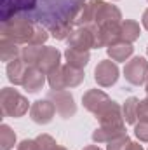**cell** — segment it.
I'll use <instances>...</instances> for the list:
<instances>
[{
	"instance_id": "obj_4",
	"label": "cell",
	"mask_w": 148,
	"mask_h": 150,
	"mask_svg": "<svg viewBox=\"0 0 148 150\" xmlns=\"http://www.w3.org/2000/svg\"><path fill=\"white\" fill-rule=\"evenodd\" d=\"M94 37H96L94 49L110 47L113 44L120 42V21H110V23L94 26Z\"/></svg>"
},
{
	"instance_id": "obj_11",
	"label": "cell",
	"mask_w": 148,
	"mask_h": 150,
	"mask_svg": "<svg viewBox=\"0 0 148 150\" xmlns=\"http://www.w3.org/2000/svg\"><path fill=\"white\" fill-rule=\"evenodd\" d=\"M58 67H61V52L56 47L45 45L40 51V56L37 59V68L42 70L45 75H49L51 72H54Z\"/></svg>"
},
{
	"instance_id": "obj_28",
	"label": "cell",
	"mask_w": 148,
	"mask_h": 150,
	"mask_svg": "<svg viewBox=\"0 0 148 150\" xmlns=\"http://www.w3.org/2000/svg\"><path fill=\"white\" fill-rule=\"evenodd\" d=\"M138 119L140 122H148V100H141L138 107Z\"/></svg>"
},
{
	"instance_id": "obj_14",
	"label": "cell",
	"mask_w": 148,
	"mask_h": 150,
	"mask_svg": "<svg viewBox=\"0 0 148 150\" xmlns=\"http://www.w3.org/2000/svg\"><path fill=\"white\" fill-rule=\"evenodd\" d=\"M45 84V74L42 70H38L37 67H28L25 80H23V87L28 93H38Z\"/></svg>"
},
{
	"instance_id": "obj_7",
	"label": "cell",
	"mask_w": 148,
	"mask_h": 150,
	"mask_svg": "<svg viewBox=\"0 0 148 150\" xmlns=\"http://www.w3.org/2000/svg\"><path fill=\"white\" fill-rule=\"evenodd\" d=\"M66 42H68V47L80 49V51L94 49V44H96L94 26H77V28H73L70 37L66 38Z\"/></svg>"
},
{
	"instance_id": "obj_10",
	"label": "cell",
	"mask_w": 148,
	"mask_h": 150,
	"mask_svg": "<svg viewBox=\"0 0 148 150\" xmlns=\"http://www.w3.org/2000/svg\"><path fill=\"white\" fill-rule=\"evenodd\" d=\"M54 113H56V107H54V103L49 98L37 100L30 107V117L37 124H49L54 119Z\"/></svg>"
},
{
	"instance_id": "obj_17",
	"label": "cell",
	"mask_w": 148,
	"mask_h": 150,
	"mask_svg": "<svg viewBox=\"0 0 148 150\" xmlns=\"http://www.w3.org/2000/svg\"><path fill=\"white\" fill-rule=\"evenodd\" d=\"M106 52H108V58H110L111 61H127L132 56L134 47H132V44L120 40V42L113 44L110 47H106Z\"/></svg>"
},
{
	"instance_id": "obj_6",
	"label": "cell",
	"mask_w": 148,
	"mask_h": 150,
	"mask_svg": "<svg viewBox=\"0 0 148 150\" xmlns=\"http://www.w3.org/2000/svg\"><path fill=\"white\" fill-rule=\"evenodd\" d=\"M47 98L54 103L56 112L59 113V117L70 119L77 113V105H75L72 93H68V91H51L47 94Z\"/></svg>"
},
{
	"instance_id": "obj_24",
	"label": "cell",
	"mask_w": 148,
	"mask_h": 150,
	"mask_svg": "<svg viewBox=\"0 0 148 150\" xmlns=\"http://www.w3.org/2000/svg\"><path fill=\"white\" fill-rule=\"evenodd\" d=\"M129 143H131V140H129L127 133H124V134H120V136L113 138L111 142H108V145H106V150H125Z\"/></svg>"
},
{
	"instance_id": "obj_32",
	"label": "cell",
	"mask_w": 148,
	"mask_h": 150,
	"mask_svg": "<svg viewBox=\"0 0 148 150\" xmlns=\"http://www.w3.org/2000/svg\"><path fill=\"white\" fill-rule=\"evenodd\" d=\"M84 150H101L99 147H96V145H89V147H85Z\"/></svg>"
},
{
	"instance_id": "obj_9",
	"label": "cell",
	"mask_w": 148,
	"mask_h": 150,
	"mask_svg": "<svg viewBox=\"0 0 148 150\" xmlns=\"http://www.w3.org/2000/svg\"><path fill=\"white\" fill-rule=\"evenodd\" d=\"M82 103H84V108L87 112L98 115V113H101L110 105L111 100H110V96L106 93H103L101 89H89L82 96Z\"/></svg>"
},
{
	"instance_id": "obj_2",
	"label": "cell",
	"mask_w": 148,
	"mask_h": 150,
	"mask_svg": "<svg viewBox=\"0 0 148 150\" xmlns=\"http://www.w3.org/2000/svg\"><path fill=\"white\" fill-rule=\"evenodd\" d=\"M84 70L73 68L70 65H61L47 75V82L52 91H65L68 87H77L84 80Z\"/></svg>"
},
{
	"instance_id": "obj_33",
	"label": "cell",
	"mask_w": 148,
	"mask_h": 150,
	"mask_svg": "<svg viewBox=\"0 0 148 150\" xmlns=\"http://www.w3.org/2000/svg\"><path fill=\"white\" fill-rule=\"evenodd\" d=\"M54 150H66V149H65V147H61V145H56V147H54Z\"/></svg>"
},
{
	"instance_id": "obj_8",
	"label": "cell",
	"mask_w": 148,
	"mask_h": 150,
	"mask_svg": "<svg viewBox=\"0 0 148 150\" xmlns=\"http://www.w3.org/2000/svg\"><path fill=\"white\" fill-rule=\"evenodd\" d=\"M118 67L111 59H103L94 68V80L99 87H111L118 80Z\"/></svg>"
},
{
	"instance_id": "obj_25",
	"label": "cell",
	"mask_w": 148,
	"mask_h": 150,
	"mask_svg": "<svg viewBox=\"0 0 148 150\" xmlns=\"http://www.w3.org/2000/svg\"><path fill=\"white\" fill-rule=\"evenodd\" d=\"M47 38H49L47 30H45L42 25H35V32H33V37L30 40V44H32V45H42V44L47 42Z\"/></svg>"
},
{
	"instance_id": "obj_23",
	"label": "cell",
	"mask_w": 148,
	"mask_h": 150,
	"mask_svg": "<svg viewBox=\"0 0 148 150\" xmlns=\"http://www.w3.org/2000/svg\"><path fill=\"white\" fill-rule=\"evenodd\" d=\"M40 51H42L40 45L26 44V45L21 49V59H23L28 67H37V59H38V56H40Z\"/></svg>"
},
{
	"instance_id": "obj_27",
	"label": "cell",
	"mask_w": 148,
	"mask_h": 150,
	"mask_svg": "<svg viewBox=\"0 0 148 150\" xmlns=\"http://www.w3.org/2000/svg\"><path fill=\"white\" fill-rule=\"evenodd\" d=\"M134 134L140 142H148V122L134 124Z\"/></svg>"
},
{
	"instance_id": "obj_13",
	"label": "cell",
	"mask_w": 148,
	"mask_h": 150,
	"mask_svg": "<svg viewBox=\"0 0 148 150\" xmlns=\"http://www.w3.org/2000/svg\"><path fill=\"white\" fill-rule=\"evenodd\" d=\"M37 2L38 0H2V21H7L19 12L33 11Z\"/></svg>"
},
{
	"instance_id": "obj_12",
	"label": "cell",
	"mask_w": 148,
	"mask_h": 150,
	"mask_svg": "<svg viewBox=\"0 0 148 150\" xmlns=\"http://www.w3.org/2000/svg\"><path fill=\"white\" fill-rule=\"evenodd\" d=\"M96 119L99 120V126H103V127H124V122H125L122 107L118 103H115L113 100L103 112L96 115Z\"/></svg>"
},
{
	"instance_id": "obj_34",
	"label": "cell",
	"mask_w": 148,
	"mask_h": 150,
	"mask_svg": "<svg viewBox=\"0 0 148 150\" xmlns=\"http://www.w3.org/2000/svg\"><path fill=\"white\" fill-rule=\"evenodd\" d=\"M145 89H147V93H148V79H147V82H145Z\"/></svg>"
},
{
	"instance_id": "obj_18",
	"label": "cell",
	"mask_w": 148,
	"mask_h": 150,
	"mask_svg": "<svg viewBox=\"0 0 148 150\" xmlns=\"http://www.w3.org/2000/svg\"><path fill=\"white\" fill-rule=\"evenodd\" d=\"M141 35V28L136 21L132 19H124L120 21V40L122 42H129L132 44L134 40H138Z\"/></svg>"
},
{
	"instance_id": "obj_16",
	"label": "cell",
	"mask_w": 148,
	"mask_h": 150,
	"mask_svg": "<svg viewBox=\"0 0 148 150\" xmlns=\"http://www.w3.org/2000/svg\"><path fill=\"white\" fill-rule=\"evenodd\" d=\"M65 59H66V65L78 68V70H84L91 59V54L89 51H80V49H73V47H68L65 51Z\"/></svg>"
},
{
	"instance_id": "obj_1",
	"label": "cell",
	"mask_w": 148,
	"mask_h": 150,
	"mask_svg": "<svg viewBox=\"0 0 148 150\" xmlns=\"http://www.w3.org/2000/svg\"><path fill=\"white\" fill-rule=\"evenodd\" d=\"M33 32H35V23L25 16H14L7 21H2V28H0L2 38L12 40L18 45L19 44H30V40L33 37Z\"/></svg>"
},
{
	"instance_id": "obj_30",
	"label": "cell",
	"mask_w": 148,
	"mask_h": 150,
	"mask_svg": "<svg viewBox=\"0 0 148 150\" xmlns=\"http://www.w3.org/2000/svg\"><path fill=\"white\" fill-rule=\"evenodd\" d=\"M125 150H143V147L140 145V143H136V142H131L129 145H127V149Z\"/></svg>"
},
{
	"instance_id": "obj_26",
	"label": "cell",
	"mask_w": 148,
	"mask_h": 150,
	"mask_svg": "<svg viewBox=\"0 0 148 150\" xmlns=\"http://www.w3.org/2000/svg\"><path fill=\"white\" fill-rule=\"evenodd\" d=\"M35 142H37L38 150H54V147L58 145L56 140L52 136H49V134H40V136L35 138Z\"/></svg>"
},
{
	"instance_id": "obj_3",
	"label": "cell",
	"mask_w": 148,
	"mask_h": 150,
	"mask_svg": "<svg viewBox=\"0 0 148 150\" xmlns=\"http://www.w3.org/2000/svg\"><path fill=\"white\" fill-rule=\"evenodd\" d=\"M28 108H30L28 100L16 89L4 87L0 91V112L4 117H12V119L23 117L28 112Z\"/></svg>"
},
{
	"instance_id": "obj_20",
	"label": "cell",
	"mask_w": 148,
	"mask_h": 150,
	"mask_svg": "<svg viewBox=\"0 0 148 150\" xmlns=\"http://www.w3.org/2000/svg\"><path fill=\"white\" fill-rule=\"evenodd\" d=\"M124 133H125V127H103V126H99L98 129H94L92 140L96 143H108L113 138H117Z\"/></svg>"
},
{
	"instance_id": "obj_5",
	"label": "cell",
	"mask_w": 148,
	"mask_h": 150,
	"mask_svg": "<svg viewBox=\"0 0 148 150\" xmlns=\"http://www.w3.org/2000/svg\"><path fill=\"white\" fill-rule=\"evenodd\" d=\"M124 77L131 86H141L148 79V61L141 56H136L125 63Z\"/></svg>"
},
{
	"instance_id": "obj_19",
	"label": "cell",
	"mask_w": 148,
	"mask_h": 150,
	"mask_svg": "<svg viewBox=\"0 0 148 150\" xmlns=\"http://www.w3.org/2000/svg\"><path fill=\"white\" fill-rule=\"evenodd\" d=\"M18 58H21V49L18 47V44L12 40L2 38L0 40V59L5 63H11Z\"/></svg>"
},
{
	"instance_id": "obj_31",
	"label": "cell",
	"mask_w": 148,
	"mask_h": 150,
	"mask_svg": "<svg viewBox=\"0 0 148 150\" xmlns=\"http://www.w3.org/2000/svg\"><path fill=\"white\" fill-rule=\"evenodd\" d=\"M141 23H143V26H145V28L148 30V9L145 11V12H143V18H141Z\"/></svg>"
},
{
	"instance_id": "obj_35",
	"label": "cell",
	"mask_w": 148,
	"mask_h": 150,
	"mask_svg": "<svg viewBox=\"0 0 148 150\" xmlns=\"http://www.w3.org/2000/svg\"><path fill=\"white\" fill-rule=\"evenodd\" d=\"M147 54H148V47H147Z\"/></svg>"
},
{
	"instance_id": "obj_36",
	"label": "cell",
	"mask_w": 148,
	"mask_h": 150,
	"mask_svg": "<svg viewBox=\"0 0 148 150\" xmlns=\"http://www.w3.org/2000/svg\"><path fill=\"white\" fill-rule=\"evenodd\" d=\"M147 100H148V96H147Z\"/></svg>"
},
{
	"instance_id": "obj_22",
	"label": "cell",
	"mask_w": 148,
	"mask_h": 150,
	"mask_svg": "<svg viewBox=\"0 0 148 150\" xmlns=\"http://www.w3.org/2000/svg\"><path fill=\"white\" fill-rule=\"evenodd\" d=\"M16 145V133L7 126H0V150H12Z\"/></svg>"
},
{
	"instance_id": "obj_21",
	"label": "cell",
	"mask_w": 148,
	"mask_h": 150,
	"mask_svg": "<svg viewBox=\"0 0 148 150\" xmlns=\"http://www.w3.org/2000/svg\"><path fill=\"white\" fill-rule=\"evenodd\" d=\"M138 107H140V100L131 96L125 100L124 107H122V113H124V120L127 124H136L138 120Z\"/></svg>"
},
{
	"instance_id": "obj_15",
	"label": "cell",
	"mask_w": 148,
	"mask_h": 150,
	"mask_svg": "<svg viewBox=\"0 0 148 150\" xmlns=\"http://www.w3.org/2000/svg\"><path fill=\"white\" fill-rule=\"evenodd\" d=\"M26 70H28V65L21 58L7 63V79H9V82H12L14 86H23Z\"/></svg>"
},
{
	"instance_id": "obj_29",
	"label": "cell",
	"mask_w": 148,
	"mask_h": 150,
	"mask_svg": "<svg viewBox=\"0 0 148 150\" xmlns=\"http://www.w3.org/2000/svg\"><path fill=\"white\" fill-rule=\"evenodd\" d=\"M18 150H38L37 142H35V140H23V142L18 145Z\"/></svg>"
}]
</instances>
